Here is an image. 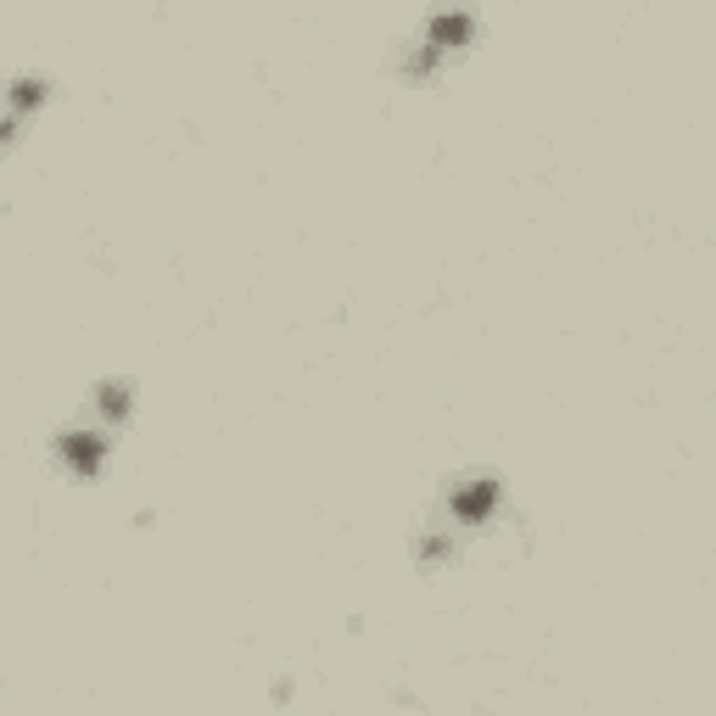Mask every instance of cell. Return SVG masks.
Returning a JSON list of instances; mask_svg holds the SVG:
<instances>
[{"label": "cell", "instance_id": "cell-3", "mask_svg": "<svg viewBox=\"0 0 716 716\" xmlns=\"http://www.w3.org/2000/svg\"><path fill=\"white\" fill-rule=\"evenodd\" d=\"M124 409H130V387H101V414L107 421H118Z\"/></svg>", "mask_w": 716, "mask_h": 716}, {"label": "cell", "instance_id": "cell-2", "mask_svg": "<svg viewBox=\"0 0 716 716\" xmlns=\"http://www.w3.org/2000/svg\"><path fill=\"white\" fill-rule=\"evenodd\" d=\"M101 448H107L101 432H68V437H63V459H68L79 476H90V470L101 465Z\"/></svg>", "mask_w": 716, "mask_h": 716}, {"label": "cell", "instance_id": "cell-1", "mask_svg": "<svg viewBox=\"0 0 716 716\" xmlns=\"http://www.w3.org/2000/svg\"><path fill=\"white\" fill-rule=\"evenodd\" d=\"M493 504H499V482H465L459 493H454V515L465 521V526H482L488 515H493Z\"/></svg>", "mask_w": 716, "mask_h": 716}]
</instances>
